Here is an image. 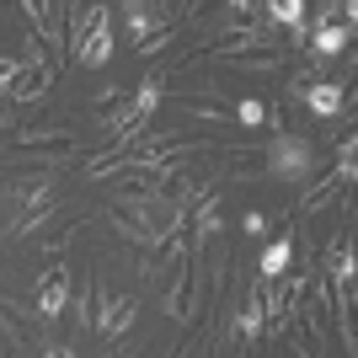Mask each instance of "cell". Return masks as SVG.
<instances>
[{"label":"cell","mask_w":358,"mask_h":358,"mask_svg":"<svg viewBox=\"0 0 358 358\" xmlns=\"http://www.w3.org/2000/svg\"><path fill=\"white\" fill-rule=\"evenodd\" d=\"M315 166H321V150H315V139L305 134H273V145L262 150V171H268L273 182H289V187H299V182L315 177Z\"/></svg>","instance_id":"1"},{"label":"cell","mask_w":358,"mask_h":358,"mask_svg":"<svg viewBox=\"0 0 358 358\" xmlns=\"http://www.w3.org/2000/svg\"><path fill=\"white\" fill-rule=\"evenodd\" d=\"M289 102H299L305 113H315V118H343V123H353V96H348V86L343 80H315V70H299L294 80H289Z\"/></svg>","instance_id":"2"},{"label":"cell","mask_w":358,"mask_h":358,"mask_svg":"<svg viewBox=\"0 0 358 358\" xmlns=\"http://www.w3.org/2000/svg\"><path fill=\"white\" fill-rule=\"evenodd\" d=\"M348 43H353V27H343V22H321V27H310V38H305V48H310V70L321 75L331 59H343Z\"/></svg>","instance_id":"3"},{"label":"cell","mask_w":358,"mask_h":358,"mask_svg":"<svg viewBox=\"0 0 358 358\" xmlns=\"http://www.w3.org/2000/svg\"><path fill=\"white\" fill-rule=\"evenodd\" d=\"M22 16H32V38H43L48 54L64 59V6H54V0H27Z\"/></svg>","instance_id":"4"},{"label":"cell","mask_w":358,"mask_h":358,"mask_svg":"<svg viewBox=\"0 0 358 358\" xmlns=\"http://www.w3.org/2000/svg\"><path fill=\"white\" fill-rule=\"evenodd\" d=\"M113 11H102L96 16V27L80 38V48H75L70 59L80 64V70H102V64H113V48H118V32H113V22H107Z\"/></svg>","instance_id":"5"},{"label":"cell","mask_w":358,"mask_h":358,"mask_svg":"<svg viewBox=\"0 0 358 358\" xmlns=\"http://www.w3.org/2000/svg\"><path fill=\"white\" fill-rule=\"evenodd\" d=\"M262 16H273L278 27H289L294 48H305V38H310V6H305V0H268ZM273 22H268V27H273Z\"/></svg>","instance_id":"6"},{"label":"cell","mask_w":358,"mask_h":358,"mask_svg":"<svg viewBox=\"0 0 358 358\" xmlns=\"http://www.w3.org/2000/svg\"><path fill=\"white\" fill-rule=\"evenodd\" d=\"M70 294H75V289H70V273H59V268H54V273L43 278V289H38V327L59 321V315L70 310Z\"/></svg>","instance_id":"7"},{"label":"cell","mask_w":358,"mask_h":358,"mask_svg":"<svg viewBox=\"0 0 358 358\" xmlns=\"http://www.w3.org/2000/svg\"><path fill=\"white\" fill-rule=\"evenodd\" d=\"M289 262H294V230H284L268 252L257 257V284H278V278L289 273Z\"/></svg>","instance_id":"8"},{"label":"cell","mask_w":358,"mask_h":358,"mask_svg":"<svg viewBox=\"0 0 358 358\" xmlns=\"http://www.w3.org/2000/svg\"><path fill=\"white\" fill-rule=\"evenodd\" d=\"M236 331L246 337V343H257V337L268 331V310H262V299H257V289H252V299L241 305V315H236Z\"/></svg>","instance_id":"9"},{"label":"cell","mask_w":358,"mask_h":358,"mask_svg":"<svg viewBox=\"0 0 358 358\" xmlns=\"http://www.w3.org/2000/svg\"><path fill=\"white\" fill-rule=\"evenodd\" d=\"M337 187H343V182H337V177H327V182H315L310 193L299 198V214H305V220H310V214H321V209H327V203H331V198H337ZM343 193H348V187H343Z\"/></svg>","instance_id":"10"},{"label":"cell","mask_w":358,"mask_h":358,"mask_svg":"<svg viewBox=\"0 0 358 358\" xmlns=\"http://www.w3.org/2000/svg\"><path fill=\"white\" fill-rule=\"evenodd\" d=\"M16 145H59V150H70L75 145V129H22Z\"/></svg>","instance_id":"11"},{"label":"cell","mask_w":358,"mask_h":358,"mask_svg":"<svg viewBox=\"0 0 358 358\" xmlns=\"http://www.w3.org/2000/svg\"><path fill=\"white\" fill-rule=\"evenodd\" d=\"M177 113H187V118H198V123H214V129H230V113H224V107H209V102H182Z\"/></svg>","instance_id":"12"},{"label":"cell","mask_w":358,"mask_h":358,"mask_svg":"<svg viewBox=\"0 0 358 358\" xmlns=\"http://www.w3.org/2000/svg\"><path fill=\"white\" fill-rule=\"evenodd\" d=\"M241 230H246V236H262V230H268V214H262V209H252L246 220H241Z\"/></svg>","instance_id":"13"},{"label":"cell","mask_w":358,"mask_h":358,"mask_svg":"<svg viewBox=\"0 0 358 358\" xmlns=\"http://www.w3.org/2000/svg\"><path fill=\"white\" fill-rule=\"evenodd\" d=\"M43 358H80L75 348H43Z\"/></svg>","instance_id":"14"},{"label":"cell","mask_w":358,"mask_h":358,"mask_svg":"<svg viewBox=\"0 0 358 358\" xmlns=\"http://www.w3.org/2000/svg\"><path fill=\"white\" fill-rule=\"evenodd\" d=\"M11 118H16V107H0V129H11Z\"/></svg>","instance_id":"15"},{"label":"cell","mask_w":358,"mask_h":358,"mask_svg":"<svg viewBox=\"0 0 358 358\" xmlns=\"http://www.w3.org/2000/svg\"><path fill=\"white\" fill-rule=\"evenodd\" d=\"M0 331H6V315H0Z\"/></svg>","instance_id":"16"},{"label":"cell","mask_w":358,"mask_h":358,"mask_svg":"<svg viewBox=\"0 0 358 358\" xmlns=\"http://www.w3.org/2000/svg\"><path fill=\"white\" fill-rule=\"evenodd\" d=\"M0 236H6V224H0Z\"/></svg>","instance_id":"17"}]
</instances>
